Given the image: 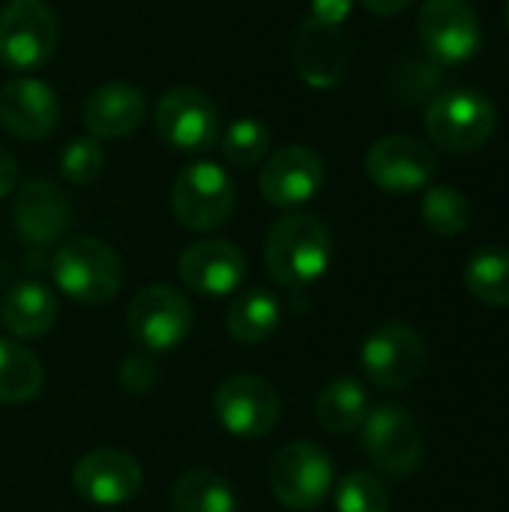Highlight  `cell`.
Returning a JSON list of instances; mask_svg holds the SVG:
<instances>
[{"instance_id": "obj_1", "label": "cell", "mask_w": 509, "mask_h": 512, "mask_svg": "<svg viewBox=\"0 0 509 512\" xmlns=\"http://www.w3.org/2000/svg\"><path fill=\"white\" fill-rule=\"evenodd\" d=\"M333 261V240L321 219L309 213H288L276 219L264 240V264L276 285L306 288L318 282Z\"/></svg>"}, {"instance_id": "obj_3", "label": "cell", "mask_w": 509, "mask_h": 512, "mask_svg": "<svg viewBox=\"0 0 509 512\" xmlns=\"http://www.w3.org/2000/svg\"><path fill=\"white\" fill-rule=\"evenodd\" d=\"M498 126L495 102L480 90H447L438 93L426 108V132L447 153L480 150Z\"/></svg>"}, {"instance_id": "obj_23", "label": "cell", "mask_w": 509, "mask_h": 512, "mask_svg": "<svg viewBox=\"0 0 509 512\" xmlns=\"http://www.w3.org/2000/svg\"><path fill=\"white\" fill-rule=\"evenodd\" d=\"M174 512H240V501L231 483L207 468L180 474L171 489Z\"/></svg>"}, {"instance_id": "obj_31", "label": "cell", "mask_w": 509, "mask_h": 512, "mask_svg": "<svg viewBox=\"0 0 509 512\" xmlns=\"http://www.w3.org/2000/svg\"><path fill=\"white\" fill-rule=\"evenodd\" d=\"M120 387L132 396H144L153 384H156V363L150 360V354H132L120 363Z\"/></svg>"}, {"instance_id": "obj_28", "label": "cell", "mask_w": 509, "mask_h": 512, "mask_svg": "<svg viewBox=\"0 0 509 512\" xmlns=\"http://www.w3.org/2000/svg\"><path fill=\"white\" fill-rule=\"evenodd\" d=\"M219 147H222V156L228 165L252 168V165L264 162V156L270 150V129L255 117H240L222 132Z\"/></svg>"}, {"instance_id": "obj_9", "label": "cell", "mask_w": 509, "mask_h": 512, "mask_svg": "<svg viewBox=\"0 0 509 512\" xmlns=\"http://www.w3.org/2000/svg\"><path fill=\"white\" fill-rule=\"evenodd\" d=\"M360 363L366 378L378 390H408L426 369V345L420 333L402 321L381 324L369 339L363 342Z\"/></svg>"}, {"instance_id": "obj_32", "label": "cell", "mask_w": 509, "mask_h": 512, "mask_svg": "<svg viewBox=\"0 0 509 512\" xmlns=\"http://www.w3.org/2000/svg\"><path fill=\"white\" fill-rule=\"evenodd\" d=\"M354 9V0H312V15L318 24H327V27H342V21L351 15Z\"/></svg>"}, {"instance_id": "obj_5", "label": "cell", "mask_w": 509, "mask_h": 512, "mask_svg": "<svg viewBox=\"0 0 509 512\" xmlns=\"http://www.w3.org/2000/svg\"><path fill=\"white\" fill-rule=\"evenodd\" d=\"M195 315L189 300L171 285L141 288L126 309V330L132 342L147 354L180 348L192 333Z\"/></svg>"}, {"instance_id": "obj_26", "label": "cell", "mask_w": 509, "mask_h": 512, "mask_svg": "<svg viewBox=\"0 0 509 512\" xmlns=\"http://www.w3.org/2000/svg\"><path fill=\"white\" fill-rule=\"evenodd\" d=\"M465 285L486 306H509V249H477L465 264Z\"/></svg>"}, {"instance_id": "obj_24", "label": "cell", "mask_w": 509, "mask_h": 512, "mask_svg": "<svg viewBox=\"0 0 509 512\" xmlns=\"http://www.w3.org/2000/svg\"><path fill=\"white\" fill-rule=\"evenodd\" d=\"M366 414H369V396L354 378L330 381L315 399V417L333 435L360 429Z\"/></svg>"}, {"instance_id": "obj_33", "label": "cell", "mask_w": 509, "mask_h": 512, "mask_svg": "<svg viewBox=\"0 0 509 512\" xmlns=\"http://www.w3.org/2000/svg\"><path fill=\"white\" fill-rule=\"evenodd\" d=\"M15 180H18V165L12 153L0 147V198H6L15 189Z\"/></svg>"}, {"instance_id": "obj_22", "label": "cell", "mask_w": 509, "mask_h": 512, "mask_svg": "<svg viewBox=\"0 0 509 512\" xmlns=\"http://www.w3.org/2000/svg\"><path fill=\"white\" fill-rule=\"evenodd\" d=\"M225 324H228L231 339H237L240 345H261L264 339H270L279 330L282 306H279L276 294H270L264 288L240 291L228 306Z\"/></svg>"}, {"instance_id": "obj_18", "label": "cell", "mask_w": 509, "mask_h": 512, "mask_svg": "<svg viewBox=\"0 0 509 512\" xmlns=\"http://www.w3.org/2000/svg\"><path fill=\"white\" fill-rule=\"evenodd\" d=\"M297 75L318 90L336 87L351 63V42L342 33V27H327L318 24L315 18H306L297 33H294V48H291Z\"/></svg>"}, {"instance_id": "obj_16", "label": "cell", "mask_w": 509, "mask_h": 512, "mask_svg": "<svg viewBox=\"0 0 509 512\" xmlns=\"http://www.w3.org/2000/svg\"><path fill=\"white\" fill-rule=\"evenodd\" d=\"M183 285L201 297H228L246 279V255L228 240H198L183 249L177 261Z\"/></svg>"}, {"instance_id": "obj_19", "label": "cell", "mask_w": 509, "mask_h": 512, "mask_svg": "<svg viewBox=\"0 0 509 512\" xmlns=\"http://www.w3.org/2000/svg\"><path fill=\"white\" fill-rule=\"evenodd\" d=\"M60 117L57 93L39 78H12L0 90V126L21 141H42Z\"/></svg>"}, {"instance_id": "obj_30", "label": "cell", "mask_w": 509, "mask_h": 512, "mask_svg": "<svg viewBox=\"0 0 509 512\" xmlns=\"http://www.w3.org/2000/svg\"><path fill=\"white\" fill-rule=\"evenodd\" d=\"M102 165H105V150H102L99 138H93V135L72 138L60 153V174L75 186L93 183L102 174Z\"/></svg>"}, {"instance_id": "obj_4", "label": "cell", "mask_w": 509, "mask_h": 512, "mask_svg": "<svg viewBox=\"0 0 509 512\" xmlns=\"http://www.w3.org/2000/svg\"><path fill=\"white\" fill-rule=\"evenodd\" d=\"M234 201H237L234 180L216 162L186 165L171 186L174 219L186 231H198V234H207L225 225L234 213Z\"/></svg>"}, {"instance_id": "obj_14", "label": "cell", "mask_w": 509, "mask_h": 512, "mask_svg": "<svg viewBox=\"0 0 509 512\" xmlns=\"http://www.w3.org/2000/svg\"><path fill=\"white\" fill-rule=\"evenodd\" d=\"M144 486L141 465L123 450H90L72 468V489L99 507H120L138 498Z\"/></svg>"}, {"instance_id": "obj_12", "label": "cell", "mask_w": 509, "mask_h": 512, "mask_svg": "<svg viewBox=\"0 0 509 512\" xmlns=\"http://www.w3.org/2000/svg\"><path fill=\"white\" fill-rule=\"evenodd\" d=\"M417 30L426 51L441 66H459L480 48V21L468 0H426Z\"/></svg>"}, {"instance_id": "obj_25", "label": "cell", "mask_w": 509, "mask_h": 512, "mask_svg": "<svg viewBox=\"0 0 509 512\" xmlns=\"http://www.w3.org/2000/svg\"><path fill=\"white\" fill-rule=\"evenodd\" d=\"M39 390H42L39 357L15 339H0V405L30 402L39 396Z\"/></svg>"}, {"instance_id": "obj_34", "label": "cell", "mask_w": 509, "mask_h": 512, "mask_svg": "<svg viewBox=\"0 0 509 512\" xmlns=\"http://www.w3.org/2000/svg\"><path fill=\"white\" fill-rule=\"evenodd\" d=\"M363 6L375 15H396L411 6V0H363Z\"/></svg>"}, {"instance_id": "obj_20", "label": "cell", "mask_w": 509, "mask_h": 512, "mask_svg": "<svg viewBox=\"0 0 509 512\" xmlns=\"http://www.w3.org/2000/svg\"><path fill=\"white\" fill-rule=\"evenodd\" d=\"M147 102L135 84L108 81L96 87L84 102V126L93 138H126L144 120Z\"/></svg>"}, {"instance_id": "obj_35", "label": "cell", "mask_w": 509, "mask_h": 512, "mask_svg": "<svg viewBox=\"0 0 509 512\" xmlns=\"http://www.w3.org/2000/svg\"><path fill=\"white\" fill-rule=\"evenodd\" d=\"M507 24H509V0H507Z\"/></svg>"}, {"instance_id": "obj_21", "label": "cell", "mask_w": 509, "mask_h": 512, "mask_svg": "<svg viewBox=\"0 0 509 512\" xmlns=\"http://www.w3.org/2000/svg\"><path fill=\"white\" fill-rule=\"evenodd\" d=\"M57 318V297L42 282L15 285L0 306V321L15 339H42Z\"/></svg>"}, {"instance_id": "obj_27", "label": "cell", "mask_w": 509, "mask_h": 512, "mask_svg": "<svg viewBox=\"0 0 509 512\" xmlns=\"http://www.w3.org/2000/svg\"><path fill=\"white\" fill-rule=\"evenodd\" d=\"M423 222L438 237H459L471 225V204L456 186H432L420 204Z\"/></svg>"}, {"instance_id": "obj_13", "label": "cell", "mask_w": 509, "mask_h": 512, "mask_svg": "<svg viewBox=\"0 0 509 512\" xmlns=\"http://www.w3.org/2000/svg\"><path fill=\"white\" fill-rule=\"evenodd\" d=\"M438 171V159L414 135H387L375 141L366 153V174L369 180L393 195H408L432 183Z\"/></svg>"}, {"instance_id": "obj_10", "label": "cell", "mask_w": 509, "mask_h": 512, "mask_svg": "<svg viewBox=\"0 0 509 512\" xmlns=\"http://www.w3.org/2000/svg\"><path fill=\"white\" fill-rule=\"evenodd\" d=\"M213 414L237 438H264L279 426L282 399L273 384L255 375H231L213 393Z\"/></svg>"}, {"instance_id": "obj_11", "label": "cell", "mask_w": 509, "mask_h": 512, "mask_svg": "<svg viewBox=\"0 0 509 512\" xmlns=\"http://www.w3.org/2000/svg\"><path fill=\"white\" fill-rule=\"evenodd\" d=\"M153 123H156L159 138L183 153H201L219 141L216 102L210 99V93L189 87V84L171 87L159 99Z\"/></svg>"}, {"instance_id": "obj_7", "label": "cell", "mask_w": 509, "mask_h": 512, "mask_svg": "<svg viewBox=\"0 0 509 512\" xmlns=\"http://www.w3.org/2000/svg\"><path fill=\"white\" fill-rule=\"evenodd\" d=\"M57 48V15L42 0H9L0 9V63L12 72H33Z\"/></svg>"}, {"instance_id": "obj_2", "label": "cell", "mask_w": 509, "mask_h": 512, "mask_svg": "<svg viewBox=\"0 0 509 512\" xmlns=\"http://www.w3.org/2000/svg\"><path fill=\"white\" fill-rule=\"evenodd\" d=\"M51 276L69 300L99 306L114 300L123 288V261L108 243L96 237H75L54 252Z\"/></svg>"}, {"instance_id": "obj_17", "label": "cell", "mask_w": 509, "mask_h": 512, "mask_svg": "<svg viewBox=\"0 0 509 512\" xmlns=\"http://www.w3.org/2000/svg\"><path fill=\"white\" fill-rule=\"evenodd\" d=\"M12 222L21 240L33 246H51L69 234L72 207L57 183L45 177H33L15 195Z\"/></svg>"}, {"instance_id": "obj_29", "label": "cell", "mask_w": 509, "mask_h": 512, "mask_svg": "<svg viewBox=\"0 0 509 512\" xmlns=\"http://www.w3.org/2000/svg\"><path fill=\"white\" fill-rule=\"evenodd\" d=\"M336 512H390V489L372 471H351L336 486Z\"/></svg>"}, {"instance_id": "obj_8", "label": "cell", "mask_w": 509, "mask_h": 512, "mask_svg": "<svg viewBox=\"0 0 509 512\" xmlns=\"http://www.w3.org/2000/svg\"><path fill=\"white\" fill-rule=\"evenodd\" d=\"M270 489L288 510H315L333 489V462L312 441L285 444L270 462Z\"/></svg>"}, {"instance_id": "obj_6", "label": "cell", "mask_w": 509, "mask_h": 512, "mask_svg": "<svg viewBox=\"0 0 509 512\" xmlns=\"http://www.w3.org/2000/svg\"><path fill=\"white\" fill-rule=\"evenodd\" d=\"M363 453L387 477H411L423 465V429L402 405H378L363 420Z\"/></svg>"}, {"instance_id": "obj_15", "label": "cell", "mask_w": 509, "mask_h": 512, "mask_svg": "<svg viewBox=\"0 0 509 512\" xmlns=\"http://www.w3.org/2000/svg\"><path fill=\"white\" fill-rule=\"evenodd\" d=\"M324 186V162L312 147L288 144L267 156L258 189L261 198L273 207H300L318 195Z\"/></svg>"}]
</instances>
